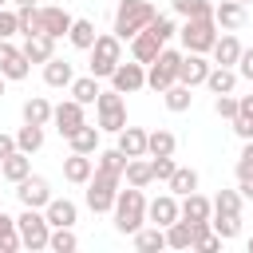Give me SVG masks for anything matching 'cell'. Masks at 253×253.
I'll return each instance as SVG.
<instances>
[{
    "label": "cell",
    "instance_id": "91938a15",
    "mask_svg": "<svg viewBox=\"0 0 253 253\" xmlns=\"http://www.w3.org/2000/svg\"><path fill=\"white\" fill-rule=\"evenodd\" d=\"M4 4H8V0H0V8H4Z\"/></svg>",
    "mask_w": 253,
    "mask_h": 253
},
{
    "label": "cell",
    "instance_id": "d6a6232c",
    "mask_svg": "<svg viewBox=\"0 0 253 253\" xmlns=\"http://www.w3.org/2000/svg\"><path fill=\"white\" fill-rule=\"evenodd\" d=\"M47 249H51V253H75V249H79L75 225H51V233H47Z\"/></svg>",
    "mask_w": 253,
    "mask_h": 253
},
{
    "label": "cell",
    "instance_id": "3957f363",
    "mask_svg": "<svg viewBox=\"0 0 253 253\" xmlns=\"http://www.w3.org/2000/svg\"><path fill=\"white\" fill-rule=\"evenodd\" d=\"M217 36H221V32H217V20H213V16H194V20H186V24L178 28L182 51H202V55H210V47H213Z\"/></svg>",
    "mask_w": 253,
    "mask_h": 253
},
{
    "label": "cell",
    "instance_id": "83f0119b",
    "mask_svg": "<svg viewBox=\"0 0 253 253\" xmlns=\"http://www.w3.org/2000/svg\"><path fill=\"white\" fill-rule=\"evenodd\" d=\"M119 150L126 158H142L146 154V130L142 126H123L119 130Z\"/></svg>",
    "mask_w": 253,
    "mask_h": 253
},
{
    "label": "cell",
    "instance_id": "ba28073f",
    "mask_svg": "<svg viewBox=\"0 0 253 253\" xmlns=\"http://www.w3.org/2000/svg\"><path fill=\"white\" fill-rule=\"evenodd\" d=\"M178 59H182V51H178V47H162V51H158V59H154V63H146V87L162 95L170 83H178Z\"/></svg>",
    "mask_w": 253,
    "mask_h": 253
},
{
    "label": "cell",
    "instance_id": "4dcf8cb0",
    "mask_svg": "<svg viewBox=\"0 0 253 253\" xmlns=\"http://www.w3.org/2000/svg\"><path fill=\"white\" fill-rule=\"evenodd\" d=\"M178 150V138L174 130H146V158H158V154H174Z\"/></svg>",
    "mask_w": 253,
    "mask_h": 253
},
{
    "label": "cell",
    "instance_id": "8992f818",
    "mask_svg": "<svg viewBox=\"0 0 253 253\" xmlns=\"http://www.w3.org/2000/svg\"><path fill=\"white\" fill-rule=\"evenodd\" d=\"M16 233H20V245H24V249L40 253V249H47V233H51V225H47L43 210H28V206H24V213L16 217Z\"/></svg>",
    "mask_w": 253,
    "mask_h": 253
},
{
    "label": "cell",
    "instance_id": "f546056e",
    "mask_svg": "<svg viewBox=\"0 0 253 253\" xmlns=\"http://www.w3.org/2000/svg\"><path fill=\"white\" fill-rule=\"evenodd\" d=\"M166 249H194V221L178 217L166 225Z\"/></svg>",
    "mask_w": 253,
    "mask_h": 253
},
{
    "label": "cell",
    "instance_id": "5b68a950",
    "mask_svg": "<svg viewBox=\"0 0 253 253\" xmlns=\"http://www.w3.org/2000/svg\"><path fill=\"white\" fill-rule=\"evenodd\" d=\"M119 174H107V170H91V178H87V210L91 213H111V206H115V194H119Z\"/></svg>",
    "mask_w": 253,
    "mask_h": 253
},
{
    "label": "cell",
    "instance_id": "f35d334b",
    "mask_svg": "<svg viewBox=\"0 0 253 253\" xmlns=\"http://www.w3.org/2000/svg\"><path fill=\"white\" fill-rule=\"evenodd\" d=\"M210 225L221 241H233L241 233V213H210Z\"/></svg>",
    "mask_w": 253,
    "mask_h": 253
},
{
    "label": "cell",
    "instance_id": "ac0fdd59",
    "mask_svg": "<svg viewBox=\"0 0 253 253\" xmlns=\"http://www.w3.org/2000/svg\"><path fill=\"white\" fill-rule=\"evenodd\" d=\"M91 170H95V154H67L63 158V178L71 182V186H87V178H91Z\"/></svg>",
    "mask_w": 253,
    "mask_h": 253
},
{
    "label": "cell",
    "instance_id": "681fc988",
    "mask_svg": "<svg viewBox=\"0 0 253 253\" xmlns=\"http://www.w3.org/2000/svg\"><path fill=\"white\" fill-rule=\"evenodd\" d=\"M241 174H253V138H245V146H241V158H237V178Z\"/></svg>",
    "mask_w": 253,
    "mask_h": 253
},
{
    "label": "cell",
    "instance_id": "db71d44e",
    "mask_svg": "<svg viewBox=\"0 0 253 253\" xmlns=\"http://www.w3.org/2000/svg\"><path fill=\"white\" fill-rule=\"evenodd\" d=\"M237 115L253 123V95H237Z\"/></svg>",
    "mask_w": 253,
    "mask_h": 253
},
{
    "label": "cell",
    "instance_id": "74e56055",
    "mask_svg": "<svg viewBox=\"0 0 253 253\" xmlns=\"http://www.w3.org/2000/svg\"><path fill=\"white\" fill-rule=\"evenodd\" d=\"M43 146V126H36V123H24L20 130H16V150H24V154H36Z\"/></svg>",
    "mask_w": 253,
    "mask_h": 253
},
{
    "label": "cell",
    "instance_id": "94428289",
    "mask_svg": "<svg viewBox=\"0 0 253 253\" xmlns=\"http://www.w3.org/2000/svg\"><path fill=\"white\" fill-rule=\"evenodd\" d=\"M0 217H4V210H0Z\"/></svg>",
    "mask_w": 253,
    "mask_h": 253
},
{
    "label": "cell",
    "instance_id": "f6af8a7d",
    "mask_svg": "<svg viewBox=\"0 0 253 253\" xmlns=\"http://www.w3.org/2000/svg\"><path fill=\"white\" fill-rule=\"evenodd\" d=\"M213 115L233 123V119H237V95H233V91H229V95H213Z\"/></svg>",
    "mask_w": 253,
    "mask_h": 253
},
{
    "label": "cell",
    "instance_id": "c3c4849f",
    "mask_svg": "<svg viewBox=\"0 0 253 253\" xmlns=\"http://www.w3.org/2000/svg\"><path fill=\"white\" fill-rule=\"evenodd\" d=\"M237 79H249L253 83V47H241V55H237Z\"/></svg>",
    "mask_w": 253,
    "mask_h": 253
},
{
    "label": "cell",
    "instance_id": "6125c7cd",
    "mask_svg": "<svg viewBox=\"0 0 253 253\" xmlns=\"http://www.w3.org/2000/svg\"><path fill=\"white\" fill-rule=\"evenodd\" d=\"M241 4H249V0H241Z\"/></svg>",
    "mask_w": 253,
    "mask_h": 253
},
{
    "label": "cell",
    "instance_id": "4fadbf2b",
    "mask_svg": "<svg viewBox=\"0 0 253 253\" xmlns=\"http://www.w3.org/2000/svg\"><path fill=\"white\" fill-rule=\"evenodd\" d=\"M71 12L67 8H59V4H43L40 8V28H43V36H51V40H63L67 32H71Z\"/></svg>",
    "mask_w": 253,
    "mask_h": 253
},
{
    "label": "cell",
    "instance_id": "52a82bcc",
    "mask_svg": "<svg viewBox=\"0 0 253 253\" xmlns=\"http://www.w3.org/2000/svg\"><path fill=\"white\" fill-rule=\"evenodd\" d=\"M95 115H99V130H107V134H119L123 126H126V103H123V95L111 87V91H99V99H95Z\"/></svg>",
    "mask_w": 253,
    "mask_h": 253
},
{
    "label": "cell",
    "instance_id": "1f68e13d",
    "mask_svg": "<svg viewBox=\"0 0 253 253\" xmlns=\"http://www.w3.org/2000/svg\"><path fill=\"white\" fill-rule=\"evenodd\" d=\"M166 186H170V194H174V198L194 194V190H198V170H194V166H174V174L166 178Z\"/></svg>",
    "mask_w": 253,
    "mask_h": 253
},
{
    "label": "cell",
    "instance_id": "603a6c76",
    "mask_svg": "<svg viewBox=\"0 0 253 253\" xmlns=\"http://www.w3.org/2000/svg\"><path fill=\"white\" fill-rule=\"evenodd\" d=\"M202 87H210V95H229V91L237 87V67H221V63H213Z\"/></svg>",
    "mask_w": 253,
    "mask_h": 253
},
{
    "label": "cell",
    "instance_id": "60d3db41",
    "mask_svg": "<svg viewBox=\"0 0 253 253\" xmlns=\"http://www.w3.org/2000/svg\"><path fill=\"white\" fill-rule=\"evenodd\" d=\"M95 166L107 170V174H119V178H123V170H126V154H123L119 146H111V150H95Z\"/></svg>",
    "mask_w": 253,
    "mask_h": 253
},
{
    "label": "cell",
    "instance_id": "d6986e66",
    "mask_svg": "<svg viewBox=\"0 0 253 253\" xmlns=\"http://www.w3.org/2000/svg\"><path fill=\"white\" fill-rule=\"evenodd\" d=\"M43 217H47V225H75L79 221V206L71 198H55L51 194V202L43 206Z\"/></svg>",
    "mask_w": 253,
    "mask_h": 253
},
{
    "label": "cell",
    "instance_id": "7dc6e473",
    "mask_svg": "<svg viewBox=\"0 0 253 253\" xmlns=\"http://www.w3.org/2000/svg\"><path fill=\"white\" fill-rule=\"evenodd\" d=\"M12 36H20V24H16V12L4 4L0 8V40H12Z\"/></svg>",
    "mask_w": 253,
    "mask_h": 253
},
{
    "label": "cell",
    "instance_id": "680465c9",
    "mask_svg": "<svg viewBox=\"0 0 253 253\" xmlns=\"http://www.w3.org/2000/svg\"><path fill=\"white\" fill-rule=\"evenodd\" d=\"M249 253H253V237H249Z\"/></svg>",
    "mask_w": 253,
    "mask_h": 253
},
{
    "label": "cell",
    "instance_id": "d4e9b609",
    "mask_svg": "<svg viewBox=\"0 0 253 253\" xmlns=\"http://www.w3.org/2000/svg\"><path fill=\"white\" fill-rule=\"evenodd\" d=\"M130 241H134L138 253H158V249H166V229L162 225H142V229L130 233Z\"/></svg>",
    "mask_w": 253,
    "mask_h": 253
},
{
    "label": "cell",
    "instance_id": "ab89813d",
    "mask_svg": "<svg viewBox=\"0 0 253 253\" xmlns=\"http://www.w3.org/2000/svg\"><path fill=\"white\" fill-rule=\"evenodd\" d=\"M16 24H20V36H40V4H20L16 8Z\"/></svg>",
    "mask_w": 253,
    "mask_h": 253
},
{
    "label": "cell",
    "instance_id": "ee69618b",
    "mask_svg": "<svg viewBox=\"0 0 253 253\" xmlns=\"http://www.w3.org/2000/svg\"><path fill=\"white\" fill-rule=\"evenodd\" d=\"M146 28H150V32H154V36H158L162 43H170V40L178 36V24H174V16H162V12H158V16H154V20L146 24Z\"/></svg>",
    "mask_w": 253,
    "mask_h": 253
},
{
    "label": "cell",
    "instance_id": "f1b7e54d",
    "mask_svg": "<svg viewBox=\"0 0 253 253\" xmlns=\"http://www.w3.org/2000/svg\"><path fill=\"white\" fill-rule=\"evenodd\" d=\"M0 174H4V178L16 186L20 178H28V174H32V154H24V150H12V154L0 162Z\"/></svg>",
    "mask_w": 253,
    "mask_h": 253
},
{
    "label": "cell",
    "instance_id": "8fae6325",
    "mask_svg": "<svg viewBox=\"0 0 253 253\" xmlns=\"http://www.w3.org/2000/svg\"><path fill=\"white\" fill-rule=\"evenodd\" d=\"M28 71H32L28 55H24L12 40H0V75H4L8 83H16V79H28Z\"/></svg>",
    "mask_w": 253,
    "mask_h": 253
},
{
    "label": "cell",
    "instance_id": "d590c367",
    "mask_svg": "<svg viewBox=\"0 0 253 253\" xmlns=\"http://www.w3.org/2000/svg\"><path fill=\"white\" fill-rule=\"evenodd\" d=\"M123 178H126V186H138V190H146L154 178H150V158L142 154V158H126V170H123Z\"/></svg>",
    "mask_w": 253,
    "mask_h": 253
},
{
    "label": "cell",
    "instance_id": "30bf717a",
    "mask_svg": "<svg viewBox=\"0 0 253 253\" xmlns=\"http://www.w3.org/2000/svg\"><path fill=\"white\" fill-rule=\"evenodd\" d=\"M111 87H115L119 95H134V91H142V87H146V63H138V59L119 63V67L111 71Z\"/></svg>",
    "mask_w": 253,
    "mask_h": 253
},
{
    "label": "cell",
    "instance_id": "7c38bea8",
    "mask_svg": "<svg viewBox=\"0 0 253 253\" xmlns=\"http://www.w3.org/2000/svg\"><path fill=\"white\" fill-rule=\"evenodd\" d=\"M210 59L202 55V51H182V59H178V83H186V87H202L206 83V75H210Z\"/></svg>",
    "mask_w": 253,
    "mask_h": 253
},
{
    "label": "cell",
    "instance_id": "8d00e7d4",
    "mask_svg": "<svg viewBox=\"0 0 253 253\" xmlns=\"http://www.w3.org/2000/svg\"><path fill=\"white\" fill-rule=\"evenodd\" d=\"M95 20H71V32H67V40H71V47H79V51H91V43H95Z\"/></svg>",
    "mask_w": 253,
    "mask_h": 253
},
{
    "label": "cell",
    "instance_id": "bcb514c9",
    "mask_svg": "<svg viewBox=\"0 0 253 253\" xmlns=\"http://www.w3.org/2000/svg\"><path fill=\"white\" fill-rule=\"evenodd\" d=\"M174 166H178L174 154H158V158H150V178H154V182H166V178L174 174Z\"/></svg>",
    "mask_w": 253,
    "mask_h": 253
},
{
    "label": "cell",
    "instance_id": "b9f144b4",
    "mask_svg": "<svg viewBox=\"0 0 253 253\" xmlns=\"http://www.w3.org/2000/svg\"><path fill=\"white\" fill-rule=\"evenodd\" d=\"M170 8H174V16H182V20L213 16V4H210V0H170Z\"/></svg>",
    "mask_w": 253,
    "mask_h": 253
},
{
    "label": "cell",
    "instance_id": "2e32d148",
    "mask_svg": "<svg viewBox=\"0 0 253 253\" xmlns=\"http://www.w3.org/2000/svg\"><path fill=\"white\" fill-rule=\"evenodd\" d=\"M146 221L150 225H170V221H178V198L166 190V194H158L154 202H146Z\"/></svg>",
    "mask_w": 253,
    "mask_h": 253
},
{
    "label": "cell",
    "instance_id": "484cf974",
    "mask_svg": "<svg viewBox=\"0 0 253 253\" xmlns=\"http://www.w3.org/2000/svg\"><path fill=\"white\" fill-rule=\"evenodd\" d=\"M71 79H75V71H71L67 59L51 55V59L43 63V83H47V87H71Z\"/></svg>",
    "mask_w": 253,
    "mask_h": 253
},
{
    "label": "cell",
    "instance_id": "6da1fadb",
    "mask_svg": "<svg viewBox=\"0 0 253 253\" xmlns=\"http://www.w3.org/2000/svg\"><path fill=\"white\" fill-rule=\"evenodd\" d=\"M111 217H115V229L130 237L134 229L146 225V194H142L138 186L119 190V194H115V206H111Z\"/></svg>",
    "mask_w": 253,
    "mask_h": 253
},
{
    "label": "cell",
    "instance_id": "e0dca14e",
    "mask_svg": "<svg viewBox=\"0 0 253 253\" xmlns=\"http://www.w3.org/2000/svg\"><path fill=\"white\" fill-rule=\"evenodd\" d=\"M210 213H213V202L206 198V194H182L178 198V217H186V221H210Z\"/></svg>",
    "mask_w": 253,
    "mask_h": 253
},
{
    "label": "cell",
    "instance_id": "277c9868",
    "mask_svg": "<svg viewBox=\"0 0 253 253\" xmlns=\"http://www.w3.org/2000/svg\"><path fill=\"white\" fill-rule=\"evenodd\" d=\"M123 63V40L115 36V32H107V36H95V43H91V75L95 79H111V71Z\"/></svg>",
    "mask_w": 253,
    "mask_h": 253
},
{
    "label": "cell",
    "instance_id": "5bb4252c",
    "mask_svg": "<svg viewBox=\"0 0 253 253\" xmlns=\"http://www.w3.org/2000/svg\"><path fill=\"white\" fill-rule=\"evenodd\" d=\"M51 123H55V130L67 138L75 126H83V123H87V115H83V103H75V99H63V103H55V107H51Z\"/></svg>",
    "mask_w": 253,
    "mask_h": 253
},
{
    "label": "cell",
    "instance_id": "816d5d0a",
    "mask_svg": "<svg viewBox=\"0 0 253 253\" xmlns=\"http://www.w3.org/2000/svg\"><path fill=\"white\" fill-rule=\"evenodd\" d=\"M233 134H237V138H241V142H245V138H253V123H249V119H241V115H237V119H233Z\"/></svg>",
    "mask_w": 253,
    "mask_h": 253
},
{
    "label": "cell",
    "instance_id": "9c48e42d",
    "mask_svg": "<svg viewBox=\"0 0 253 253\" xmlns=\"http://www.w3.org/2000/svg\"><path fill=\"white\" fill-rule=\"evenodd\" d=\"M16 198H20V206H28V210H43V206L51 202V182L40 178V174H28V178L16 182Z\"/></svg>",
    "mask_w": 253,
    "mask_h": 253
},
{
    "label": "cell",
    "instance_id": "836d02e7",
    "mask_svg": "<svg viewBox=\"0 0 253 253\" xmlns=\"http://www.w3.org/2000/svg\"><path fill=\"white\" fill-rule=\"evenodd\" d=\"M67 91H71V99H75V103H83V107H91V103L99 99V91H103V87H99V79H95V75L87 71L83 79H71V87H67Z\"/></svg>",
    "mask_w": 253,
    "mask_h": 253
},
{
    "label": "cell",
    "instance_id": "7402d4cb",
    "mask_svg": "<svg viewBox=\"0 0 253 253\" xmlns=\"http://www.w3.org/2000/svg\"><path fill=\"white\" fill-rule=\"evenodd\" d=\"M210 55H213V63H221V67H233V63H237V55H241V40H237L233 32H221V36L213 40Z\"/></svg>",
    "mask_w": 253,
    "mask_h": 253
},
{
    "label": "cell",
    "instance_id": "f907efd6",
    "mask_svg": "<svg viewBox=\"0 0 253 253\" xmlns=\"http://www.w3.org/2000/svg\"><path fill=\"white\" fill-rule=\"evenodd\" d=\"M16 249H24V245H20V233H16V229H4V233H0V253H16Z\"/></svg>",
    "mask_w": 253,
    "mask_h": 253
},
{
    "label": "cell",
    "instance_id": "6f0895ef",
    "mask_svg": "<svg viewBox=\"0 0 253 253\" xmlns=\"http://www.w3.org/2000/svg\"><path fill=\"white\" fill-rule=\"evenodd\" d=\"M4 87H8V79H4V75H0V99H4Z\"/></svg>",
    "mask_w": 253,
    "mask_h": 253
},
{
    "label": "cell",
    "instance_id": "f5cc1de1",
    "mask_svg": "<svg viewBox=\"0 0 253 253\" xmlns=\"http://www.w3.org/2000/svg\"><path fill=\"white\" fill-rule=\"evenodd\" d=\"M237 194H241L245 202H253V174H241V178H237Z\"/></svg>",
    "mask_w": 253,
    "mask_h": 253
},
{
    "label": "cell",
    "instance_id": "4316f807",
    "mask_svg": "<svg viewBox=\"0 0 253 253\" xmlns=\"http://www.w3.org/2000/svg\"><path fill=\"white\" fill-rule=\"evenodd\" d=\"M162 103H166V111L182 115V111L194 107V87H186V83H170V87L162 91Z\"/></svg>",
    "mask_w": 253,
    "mask_h": 253
},
{
    "label": "cell",
    "instance_id": "e575fe53",
    "mask_svg": "<svg viewBox=\"0 0 253 253\" xmlns=\"http://www.w3.org/2000/svg\"><path fill=\"white\" fill-rule=\"evenodd\" d=\"M20 115H24V123H36V126H47L51 123V103L43 99V95H32L24 107H20Z\"/></svg>",
    "mask_w": 253,
    "mask_h": 253
},
{
    "label": "cell",
    "instance_id": "7a4b0ae2",
    "mask_svg": "<svg viewBox=\"0 0 253 253\" xmlns=\"http://www.w3.org/2000/svg\"><path fill=\"white\" fill-rule=\"evenodd\" d=\"M154 16H158V8L150 0H119V8H115V36L119 40L138 36Z\"/></svg>",
    "mask_w": 253,
    "mask_h": 253
},
{
    "label": "cell",
    "instance_id": "7bdbcfd3",
    "mask_svg": "<svg viewBox=\"0 0 253 253\" xmlns=\"http://www.w3.org/2000/svg\"><path fill=\"white\" fill-rule=\"evenodd\" d=\"M210 202H213V213H241V202H245V198H241L237 190H217Z\"/></svg>",
    "mask_w": 253,
    "mask_h": 253
},
{
    "label": "cell",
    "instance_id": "9a60e30c",
    "mask_svg": "<svg viewBox=\"0 0 253 253\" xmlns=\"http://www.w3.org/2000/svg\"><path fill=\"white\" fill-rule=\"evenodd\" d=\"M126 43H130V59H138V63H154V59H158V51L166 47L150 28H142V32H138V36H130Z\"/></svg>",
    "mask_w": 253,
    "mask_h": 253
},
{
    "label": "cell",
    "instance_id": "cb8c5ba5",
    "mask_svg": "<svg viewBox=\"0 0 253 253\" xmlns=\"http://www.w3.org/2000/svg\"><path fill=\"white\" fill-rule=\"evenodd\" d=\"M99 126H91V123H83V126H75L71 134H67V146L75 150V154H95L99 150Z\"/></svg>",
    "mask_w": 253,
    "mask_h": 253
},
{
    "label": "cell",
    "instance_id": "9f6ffc18",
    "mask_svg": "<svg viewBox=\"0 0 253 253\" xmlns=\"http://www.w3.org/2000/svg\"><path fill=\"white\" fill-rule=\"evenodd\" d=\"M8 4H16V8H20V4H40V0H8Z\"/></svg>",
    "mask_w": 253,
    "mask_h": 253
},
{
    "label": "cell",
    "instance_id": "44dd1931",
    "mask_svg": "<svg viewBox=\"0 0 253 253\" xmlns=\"http://www.w3.org/2000/svg\"><path fill=\"white\" fill-rule=\"evenodd\" d=\"M20 51L28 55V63H47L51 55H55V40L51 36H24V43H20Z\"/></svg>",
    "mask_w": 253,
    "mask_h": 253
},
{
    "label": "cell",
    "instance_id": "11a10c76",
    "mask_svg": "<svg viewBox=\"0 0 253 253\" xmlns=\"http://www.w3.org/2000/svg\"><path fill=\"white\" fill-rule=\"evenodd\" d=\"M12 150H16V134H4V130H0V162H4Z\"/></svg>",
    "mask_w": 253,
    "mask_h": 253
},
{
    "label": "cell",
    "instance_id": "ffe728a7",
    "mask_svg": "<svg viewBox=\"0 0 253 253\" xmlns=\"http://www.w3.org/2000/svg\"><path fill=\"white\" fill-rule=\"evenodd\" d=\"M213 20H217L221 32H237L245 24V4L241 0H217L213 4Z\"/></svg>",
    "mask_w": 253,
    "mask_h": 253
}]
</instances>
